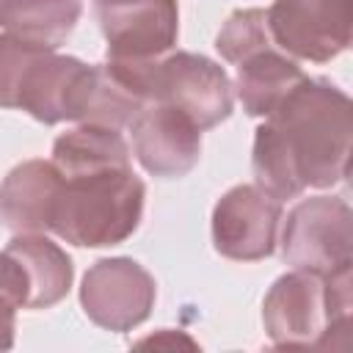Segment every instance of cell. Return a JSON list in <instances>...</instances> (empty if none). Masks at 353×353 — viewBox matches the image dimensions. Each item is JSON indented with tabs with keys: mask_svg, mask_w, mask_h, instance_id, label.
I'll return each instance as SVG.
<instances>
[{
	"mask_svg": "<svg viewBox=\"0 0 353 353\" xmlns=\"http://www.w3.org/2000/svg\"><path fill=\"white\" fill-rule=\"evenodd\" d=\"M6 251L25 268L28 276V309H50L72 290L74 268L69 254L39 232L14 234Z\"/></svg>",
	"mask_w": 353,
	"mask_h": 353,
	"instance_id": "obj_13",
	"label": "cell"
},
{
	"mask_svg": "<svg viewBox=\"0 0 353 353\" xmlns=\"http://www.w3.org/2000/svg\"><path fill=\"white\" fill-rule=\"evenodd\" d=\"M234 66H237V83L232 85L237 88L243 110L254 119H265L306 77L303 69L295 63V58L281 52L276 44L245 55Z\"/></svg>",
	"mask_w": 353,
	"mask_h": 353,
	"instance_id": "obj_14",
	"label": "cell"
},
{
	"mask_svg": "<svg viewBox=\"0 0 353 353\" xmlns=\"http://www.w3.org/2000/svg\"><path fill=\"white\" fill-rule=\"evenodd\" d=\"M141 168L160 179L190 174L201 157V130L176 108L149 102L130 124Z\"/></svg>",
	"mask_w": 353,
	"mask_h": 353,
	"instance_id": "obj_10",
	"label": "cell"
},
{
	"mask_svg": "<svg viewBox=\"0 0 353 353\" xmlns=\"http://www.w3.org/2000/svg\"><path fill=\"white\" fill-rule=\"evenodd\" d=\"M265 17L273 44L290 58L325 63L350 47L353 0H276Z\"/></svg>",
	"mask_w": 353,
	"mask_h": 353,
	"instance_id": "obj_7",
	"label": "cell"
},
{
	"mask_svg": "<svg viewBox=\"0 0 353 353\" xmlns=\"http://www.w3.org/2000/svg\"><path fill=\"white\" fill-rule=\"evenodd\" d=\"M149 102L182 110L199 130H212L232 116L234 85L221 63L199 52H168L152 63Z\"/></svg>",
	"mask_w": 353,
	"mask_h": 353,
	"instance_id": "obj_4",
	"label": "cell"
},
{
	"mask_svg": "<svg viewBox=\"0 0 353 353\" xmlns=\"http://www.w3.org/2000/svg\"><path fill=\"white\" fill-rule=\"evenodd\" d=\"M22 306H28L25 268L8 251H0V350L14 347L17 309Z\"/></svg>",
	"mask_w": 353,
	"mask_h": 353,
	"instance_id": "obj_19",
	"label": "cell"
},
{
	"mask_svg": "<svg viewBox=\"0 0 353 353\" xmlns=\"http://www.w3.org/2000/svg\"><path fill=\"white\" fill-rule=\"evenodd\" d=\"M350 320V268L279 276L262 301V323L276 347H328Z\"/></svg>",
	"mask_w": 353,
	"mask_h": 353,
	"instance_id": "obj_3",
	"label": "cell"
},
{
	"mask_svg": "<svg viewBox=\"0 0 353 353\" xmlns=\"http://www.w3.org/2000/svg\"><path fill=\"white\" fill-rule=\"evenodd\" d=\"M350 135V97L325 77H303L254 132V185L279 201L339 185L347 176Z\"/></svg>",
	"mask_w": 353,
	"mask_h": 353,
	"instance_id": "obj_1",
	"label": "cell"
},
{
	"mask_svg": "<svg viewBox=\"0 0 353 353\" xmlns=\"http://www.w3.org/2000/svg\"><path fill=\"white\" fill-rule=\"evenodd\" d=\"M83 14V0H3L0 28L39 47L58 50Z\"/></svg>",
	"mask_w": 353,
	"mask_h": 353,
	"instance_id": "obj_15",
	"label": "cell"
},
{
	"mask_svg": "<svg viewBox=\"0 0 353 353\" xmlns=\"http://www.w3.org/2000/svg\"><path fill=\"white\" fill-rule=\"evenodd\" d=\"M143 199L146 185L135 176L132 165L61 174L50 232L80 248L119 245L138 229Z\"/></svg>",
	"mask_w": 353,
	"mask_h": 353,
	"instance_id": "obj_2",
	"label": "cell"
},
{
	"mask_svg": "<svg viewBox=\"0 0 353 353\" xmlns=\"http://www.w3.org/2000/svg\"><path fill=\"white\" fill-rule=\"evenodd\" d=\"M270 44H273V39L268 30L265 8L234 11L215 36V50L229 63H240L245 55H251L262 47H270Z\"/></svg>",
	"mask_w": 353,
	"mask_h": 353,
	"instance_id": "obj_17",
	"label": "cell"
},
{
	"mask_svg": "<svg viewBox=\"0 0 353 353\" xmlns=\"http://www.w3.org/2000/svg\"><path fill=\"white\" fill-rule=\"evenodd\" d=\"M47 50L50 47H39L11 33H0V108H17L30 66Z\"/></svg>",
	"mask_w": 353,
	"mask_h": 353,
	"instance_id": "obj_18",
	"label": "cell"
},
{
	"mask_svg": "<svg viewBox=\"0 0 353 353\" xmlns=\"http://www.w3.org/2000/svg\"><path fill=\"white\" fill-rule=\"evenodd\" d=\"M154 298V276L130 256H105L94 262L80 284V306L85 317L116 334L141 325L152 314Z\"/></svg>",
	"mask_w": 353,
	"mask_h": 353,
	"instance_id": "obj_8",
	"label": "cell"
},
{
	"mask_svg": "<svg viewBox=\"0 0 353 353\" xmlns=\"http://www.w3.org/2000/svg\"><path fill=\"white\" fill-rule=\"evenodd\" d=\"M281 201L256 185L229 188L212 207V245L221 256L256 262L276 251Z\"/></svg>",
	"mask_w": 353,
	"mask_h": 353,
	"instance_id": "obj_9",
	"label": "cell"
},
{
	"mask_svg": "<svg viewBox=\"0 0 353 353\" xmlns=\"http://www.w3.org/2000/svg\"><path fill=\"white\" fill-rule=\"evenodd\" d=\"M52 165L61 174L94 171L108 165H130V146L121 130L99 127V124H80L52 143Z\"/></svg>",
	"mask_w": 353,
	"mask_h": 353,
	"instance_id": "obj_16",
	"label": "cell"
},
{
	"mask_svg": "<svg viewBox=\"0 0 353 353\" xmlns=\"http://www.w3.org/2000/svg\"><path fill=\"white\" fill-rule=\"evenodd\" d=\"M353 212L339 196H309L298 201L281 232V259L290 268L334 273L350 268Z\"/></svg>",
	"mask_w": 353,
	"mask_h": 353,
	"instance_id": "obj_5",
	"label": "cell"
},
{
	"mask_svg": "<svg viewBox=\"0 0 353 353\" xmlns=\"http://www.w3.org/2000/svg\"><path fill=\"white\" fill-rule=\"evenodd\" d=\"M61 174L52 160H25L0 182V221L14 234L50 232V212Z\"/></svg>",
	"mask_w": 353,
	"mask_h": 353,
	"instance_id": "obj_12",
	"label": "cell"
},
{
	"mask_svg": "<svg viewBox=\"0 0 353 353\" xmlns=\"http://www.w3.org/2000/svg\"><path fill=\"white\" fill-rule=\"evenodd\" d=\"M0 6H3V0H0Z\"/></svg>",
	"mask_w": 353,
	"mask_h": 353,
	"instance_id": "obj_20",
	"label": "cell"
},
{
	"mask_svg": "<svg viewBox=\"0 0 353 353\" xmlns=\"http://www.w3.org/2000/svg\"><path fill=\"white\" fill-rule=\"evenodd\" d=\"M113 63H152L176 47V0H94Z\"/></svg>",
	"mask_w": 353,
	"mask_h": 353,
	"instance_id": "obj_6",
	"label": "cell"
},
{
	"mask_svg": "<svg viewBox=\"0 0 353 353\" xmlns=\"http://www.w3.org/2000/svg\"><path fill=\"white\" fill-rule=\"evenodd\" d=\"M94 85V63L47 50L28 72L17 108L41 124L80 121Z\"/></svg>",
	"mask_w": 353,
	"mask_h": 353,
	"instance_id": "obj_11",
	"label": "cell"
}]
</instances>
